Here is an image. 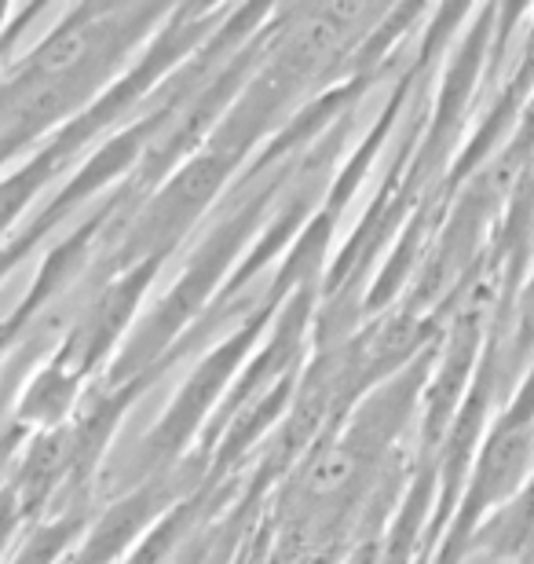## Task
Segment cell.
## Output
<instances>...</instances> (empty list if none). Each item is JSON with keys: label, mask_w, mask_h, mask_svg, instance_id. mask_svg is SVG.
I'll return each instance as SVG.
<instances>
[{"label": "cell", "mask_w": 534, "mask_h": 564, "mask_svg": "<svg viewBox=\"0 0 534 564\" xmlns=\"http://www.w3.org/2000/svg\"><path fill=\"white\" fill-rule=\"evenodd\" d=\"M231 4H176L165 26L154 33L151 44L135 55L132 66L113 82L92 107L81 110L74 121H66L59 132H52L26 162L8 169L0 176V242L26 220V213L44 202V195L63 184L88 154L96 151L107 137H113L121 126L140 115L157 88L206 44L224 19L231 15Z\"/></svg>", "instance_id": "6da1fadb"}, {"label": "cell", "mask_w": 534, "mask_h": 564, "mask_svg": "<svg viewBox=\"0 0 534 564\" xmlns=\"http://www.w3.org/2000/svg\"><path fill=\"white\" fill-rule=\"evenodd\" d=\"M290 293L293 290L282 286L279 279H271V275L264 279V290H260L253 308L201 352V359L190 367V375L184 378V386H179V392L168 400V408L157 414V422L140 436V444L129 451V458H124V466H121L118 495L151 477H162V473L179 466V462L198 447L201 433H206L209 422L216 419L220 403L227 400V392H231L238 375H242L249 356L257 352V345L264 341V334L271 330V323H275V315L282 304H286Z\"/></svg>", "instance_id": "7a4b0ae2"}, {"label": "cell", "mask_w": 534, "mask_h": 564, "mask_svg": "<svg viewBox=\"0 0 534 564\" xmlns=\"http://www.w3.org/2000/svg\"><path fill=\"white\" fill-rule=\"evenodd\" d=\"M534 469V364L516 381L513 397L498 408L491 429H487L480 455L472 462L469 484L454 510L447 532H443L436 554L428 564H465L476 532L494 510L513 499L520 484Z\"/></svg>", "instance_id": "3957f363"}, {"label": "cell", "mask_w": 534, "mask_h": 564, "mask_svg": "<svg viewBox=\"0 0 534 564\" xmlns=\"http://www.w3.org/2000/svg\"><path fill=\"white\" fill-rule=\"evenodd\" d=\"M494 22H498V4L476 8L472 19L458 33V41H454V48L447 52V59H443V74L428 99V121L422 143H417L414 162L403 176V191L414 202H425L443 184L450 162L461 151L472 104L480 96V85H487Z\"/></svg>", "instance_id": "277c9868"}, {"label": "cell", "mask_w": 534, "mask_h": 564, "mask_svg": "<svg viewBox=\"0 0 534 564\" xmlns=\"http://www.w3.org/2000/svg\"><path fill=\"white\" fill-rule=\"evenodd\" d=\"M162 268L165 261H143L110 275L92 293H85L81 308H77L74 319H66L52 356L96 386L110 370L113 359H118L121 345L129 341L132 326L146 312L143 304L154 293V282L162 275Z\"/></svg>", "instance_id": "5b68a950"}, {"label": "cell", "mask_w": 534, "mask_h": 564, "mask_svg": "<svg viewBox=\"0 0 534 564\" xmlns=\"http://www.w3.org/2000/svg\"><path fill=\"white\" fill-rule=\"evenodd\" d=\"M88 389H92V381H85L77 370L59 364V359L48 352L30 370L26 386L19 389L15 408H11V422L26 436L55 433V429L74 422V414L81 411Z\"/></svg>", "instance_id": "8992f818"}, {"label": "cell", "mask_w": 534, "mask_h": 564, "mask_svg": "<svg viewBox=\"0 0 534 564\" xmlns=\"http://www.w3.org/2000/svg\"><path fill=\"white\" fill-rule=\"evenodd\" d=\"M63 330H55L52 319H44L41 326H33L30 337L15 348V356L8 359V367L0 370V477H8V469L15 466L19 451L26 447V433L11 422V408H15L19 389L26 386L30 370L41 364L44 356L52 352L55 341H59Z\"/></svg>", "instance_id": "52a82bcc"}, {"label": "cell", "mask_w": 534, "mask_h": 564, "mask_svg": "<svg viewBox=\"0 0 534 564\" xmlns=\"http://www.w3.org/2000/svg\"><path fill=\"white\" fill-rule=\"evenodd\" d=\"M534 550V469L520 484V491L509 499L502 510H494L476 532L469 557L487 554L502 564H520Z\"/></svg>", "instance_id": "ba28073f"}, {"label": "cell", "mask_w": 534, "mask_h": 564, "mask_svg": "<svg viewBox=\"0 0 534 564\" xmlns=\"http://www.w3.org/2000/svg\"><path fill=\"white\" fill-rule=\"evenodd\" d=\"M96 510L99 506H88V510H63V513L44 517L37 524H30L4 564H63L70 557V550L81 543V535L88 532V524H92Z\"/></svg>", "instance_id": "9c48e42d"}, {"label": "cell", "mask_w": 534, "mask_h": 564, "mask_svg": "<svg viewBox=\"0 0 534 564\" xmlns=\"http://www.w3.org/2000/svg\"><path fill=\"white\" fill-rule=\"evenodd\" d=\"M59 8H52V4H26V8H15V15H11V22L4 30H0V74L8 70V63L15 59L19 48L26 44L30 37V30L37 26V22L44 15H55Z\"/></svg>", "instance_id": "30bf717a"}, {"label": "cell", "mask_w": 534, "mask_h": 564, "mask_svg": "<svg viewBox=\"0 0 534 564\" xmlns=\"http://www.w3.org/2000/svg\"><path fill=\"white\" fill-rule=\"evenodd\" d=\"M41 323H44V319H41ZM41 323H37V319H30V315L22 312L19 304H15L11 312L0 315V370L8 367V359L15 356V348H19L22 341H26L33 326H41Z\"/></svg>", "instance_id": "8fae6325"}, {"label": "cell", "mask_w": 534, "mask_h": 564, "mask_svg": "<svg viewBox=\"0 0 534 564\" xmlns=\"http://www.w3.org/2000/svg\"><path fill=\"white\" fill-rule=\"evenodd\" d=\"M238 564H271V561H268V532H264V524H257V532H253V539L246 543V550H242V557H238Z\"/></svg>", "instance_id": "7c38bea8"}, {"label": "cell", "mask_w": 534, "mask_h": 564, "mask_svg": "<svg viewBox=\"0 0 534 564\" xmlns=\"http://www.w3.org/2000/svg\"><path fill=\"white\" fill-rule=\"evenodd\" d=\"M11 15H15V8H11V4H4V0H0V30L8 26V22H11Z\"/></svg>", "instance_id": "4fadbf2b"}]
</instances>
